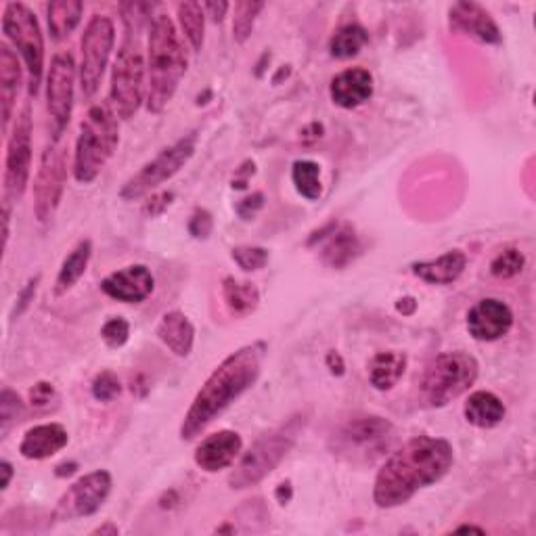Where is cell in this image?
<instances>
[{"label": "cell", "mask_w": 536, "mask_h": 536, "mask_svg": "<svg viewBox=\"0 0 536 536\" xmlns=\"http://www.w3.org/2000/svg\"><path fill=\"white\" fill-rule=\"evenodd\" d=\"M266 346L262 342L243 346L222 361L204 386L195 394L181 423V438L193 440L204 432L218 415L225 413L235 400L248 392L260 377Z\"/></svg>", "instance_id": "2"}, {"label": "cell", "mask_w": 536, "mask_h": 536, "mask_svg": "<svg viewBox=\"0 0 536 536\" xmlns=\"http://www.w3.org/2000/svg\"><path fill=\"white\" fill-rule=\"evenodd\" d=\"M505 413L507 409L503 405V400L497 394L486 392V390H478L474 394H469V398L463 405V415L467 423H472V426L480 430L497 428L505 419Z\"/></svg>", "instance_id": "26"}, {"label": "cell", "mask_w": 536, "mask_h": 536, "mask_svg": "<svg viewBox=\"0 0 536 536\" xmlns=\"http://www.w3.org/2000/svg\"><path fill=\"white\" fill-rule=\"evenodd\" d=\"M172 199H174V193H155L153 197H149V201H145L143 214L149 218L160 216L172 204Z\"/></svg>", "instance_id": "43"}, {"label": "cell", "mask_w": 536, "mask_h": 536, "mask_svg": "<svg viewBox=\"0 0 536 536\" xmlns=\"http://www.w3.org/2000/svg\"><path fill=\"white\" fill-rule=\"evenodd\" d=\"M57 398V392L53 388V384L49 382H38L32 390H30V405L36 409H47L51 407V402Z\"/></svg>", "instance_id": "41"}, {"label": "cell", "mask_w": 536, "mask_h": 536, "mask_svg": "<svg viewBox=\"0 0 536 536\" xmlns=\"http://www.w3.org/2000/svg\"><path fill=\"white\" fill-rule=\"evenodd\" d=\"M187 51L174 21L160 13L151 19L147 42V109L162 114L187 74Z\"/></svg>", "instance_id": "3"}, {"label": "cell", "mask_w": 536, "mask_h": 536, "mask_svg": "<svg viewBox=\"0 0 536 536\" xmlns=\"http://www.w3.org/2000/svg\"><path fill=\"white\" fill-rule=\"evenodd\" d=\"M331 101L342 109H356L373 97V76L365 67H348L329 84Z\"/></svg>", "instance_id": "20"}, {"label": "cell", "mask_w": 536, "mask_h": 536, "mask_svg": "<svg viewBox=\"0 0 536 536\" xmlns=\"http://www.w3.org/2000/svg\"><path fill=\"white\" fill-rule=\"evenodd\" d=\"M480 375V365L472 354L463 350L442 352L423 371L419 400L423 407L440 409L472 390Z\"/></svg>", "instance_id": "6"}, {"label": "cell", "mask_w": 536, "mask_h": 536, "mask_svg": "<svg viewBox=\"0 0 536 536\" xmlns=\"http://www.w3.org/2000/svg\"><path fill=\"white\" fill-rule=\"evenodd\" d=\"M407 371V354L405 352H377L369 363V382L375 390L386 392L392 390L402 375Z\"/></svg>", "instance_id": "27"}, {"label": "cell", "mask_w": 536, "mask_h": 536, "mask_svg": "<svg viewBox=\"0 0 536 536\" xmlns=\"http://www.w3.org/2000/svg\"><path fill=\"white\" fill-rule=\"evenodd\" d=\"M76 61L70 51H61L53 57L47 76V111L51 120L53 143H59L63 132L72 120Z\"/></svg>", "instance_id": "13"}, {"label": "cell", "mask_w": 536, "mask_h": 536, "mask_svg": "<svg viewBox=\"0 0 536 536\" xmlns=\"http://www.w3.org/2000/svg\"><path fill=\"white\" fill-rule=\"evenodd\" d=\"M3 32L15 51L24 57L28 70V93L36 97L44 74V38L34 11L24 3H7Z\"/></svg>", "instance_id": "8"}, {"label": "cell", "mask_w": 536, "mask_h": 536, "mask_svg": "<svg viewBox=\"0 0 536 536\" xmlns=\"http://www.w3.org/2000/svg\"><path fill=\"white\" fill-rule=\"evenodd\" d=\"M392 423L379 415H356L333 432L331 451L333 455L354 459L377 457L392 436Z\"/></svg>", "instance_id": "11"}, {"label": "cell", "mask_w": 536, "mask_h": 536, "mask_svg": "<svg viewBox=\"0 0 536 536\" xmlns=\"http://www.w3.org/2000/svg\"><path fill=\"white\" fill-rule=\"evenodd\" d=\"M21 415H24V402L13 390L5 388L0 394V434H3V438L21 419Z\"/></svg>", "instance_id": "36"}, {"label": "cell", "mask_w": 536, "mask_h": 536, "mask_svg": "<svg viewBox=\"0 0 536 536\" xmlns=\"http://www.w3.org/2000/svg\"><path fill=\"white\" fill-rule=\"evenodd\" d=\"M114 44H116L114 21L105 15L91 17L80 40L82 59L78 65V80L84 99H93L97 95L111 51H114Z\"/></svg>", "instance_id": "9"}, {"label": "cell", "mask_w": 536, "mask_h": 536, "mask_svg": "<svg viewBox=\"0 0 536 536\" xmlns=\"http://www.w3.org/2000/svg\"><path fill=\"white\" fill-rule=\"evenodd\" d=\"M160 342L174 354V356H185L191 354L193 344H195V327L189 321V317L181 310H170L160 319L158 327H155Z\"/></svg>", "instance_id": "23"}, {"label": "cell", "mask_w": 536, "mask_h": 536, "mask_svg": "<svg viewBox=\"0 0 536 536\" xmlns=\"http://www.w3.org/2000/svg\"><path fill=\"white\" fill-rule=\"evenodd\" d=\"M118 120L109 103H97L88 109L74 149V178L80 185H91L114 158L120 145Z\"/></svg>", "instance_id": "4"}, {"label": "cell", "mask_w": 536, "mask_h": 536, "mask_svg": "<svg viewBox=\"0 0 536 536\" xmlns=\"http://www.w3.org/2000/svg\"><path fill=\"white\" fill-rule=\"evenodd\" d=\"M195 149H197V132H189L176 143H172L170 147L162 149L137 174L128 178L126 185L120 191V197L126 201H134L155 191L162 183L170 181L172 176H176L191 162Z\"/></svg>", "instance_id": "10"}, {"label": "cell", "mask_w": 536, "mask_h": 536, "mask_svg": "<svg viewBox=\"0 0 536 536\" xmlns=\"http://www.w3.org/2000/svg\"><path fill=\"white\" fill-rule=\"evenodd\" d=\"M453 465L455 449L449 440L415 436L394 451L377 472L373 501L379 509L405 505L419 490L440 482Z\"/></svg>", "instance_id": "1"}, {"label": "cell", "mask_w": 536, "mask_h": 536, "mask_svg": "<svg viewBox=\"0 0 536 536\" xmlns=\"http://www.w3.org/2000/svg\"><path fill=\"white\" fill-rule=\"evenodd\" d=\"M306 415L298 413L294 417H289L281 426L264 432L248 451H245L235 465L233 474L229 478V484L233 490H243L252 488L260 484L266 476H271L279 463L292 453L296 446L304 426H306Z\"/></svg>", "instance_id": "5"}, {"label": "cell", "mask_w": 536, "mask_h": 536, "mask_svg": "<svg viewBox=\"0 0 536 536\" xmlns=\"http://www.w3.org/2000/svg\"><path fill=\"white\" fill-rule=\"evenodd\" d=\"M0 472H3V484H0V488L7 490L11 484V478H13V465L9 461H3L0 463Z\"/></svg>", "instance_id": "48"}, {"label": "cell", "mask_w": 536, "mask_h": 536, "mask_svg": "<svg viewBox=\"0 0 536 536\" xmlns=\"http://www.w3.org/2000/svg\"><path fill=\"white\" fill-rule=\"evenodd\" d=\"M93 256V243L91 239H82L76 243V248L65 256L59 275L55 281V294H65L70 292V289L84 277L88 262H91Z\"/></svg>", "instance_id": "28"}, {"label": "cell", "mask_w": 536, "mask_h": 536, "mask_svg": "<svg viewBox=\"0 0 536 536\" xmlns=\"http://www.w3.org/2000/svg\"><path fill=\"white\" fill-rule=\"evenodd\" d=\"M327 365H329L331 373H338V375L344 373V363H342V356L338 352H329L327 354Z\"/></svg>", "instance_id": "47"}, {"label": "cell", "mask_w": 536, "mask_h": 536, "mask_svg": "<svg viewBox=\"0 0 536 536\" xmlns=\"http://www.w3.org/2000/svg\"><path fill=\"white\" fill-rule=\"evenodd\" d=\"M153 289L155 279L145 264L124 266L101 281V292L122 304L145 302L153 294Z\"/></svg>", "instance_id": "17"}, {"label": "cell", "mask_w": 536, "mask_h": 536, "mask_svg": "<svg viewBox=\"0 0 536 536\" xmlns=\"http://www.w3.org/2000/svg\"><path fill=\"white\" fill-rule=\"evenodd\" d=\"M67 183V153L59 143L44 149L34 178V214L38 222L47 225L59 210Z\"/></svg>", "instance_id": "14"}, {"label": "cell", "mask_w": 536, "mask_h": 536, "mask_svg": "<svg viewBox=\"0 0 536 536\" xmlns=\"http://www.w3.org/2000/svg\"><path fill=\"white\" fill-rule=\"evenodd\" d=\"M130 338V325L126 319L122 317H114L109 319L103 327H101V340L105 342L107 348H122Z\"/></svg>", "instance_id": "39"}, {"label": "cell", "mask_w": 536, "mask_h": 536, "mask_svg": "<svg viewBox=\"0 0 536 536\" xmlns=\"http://www.w3.org/2000/svg\"><path fill=\"white\" fill-rule=\"evenodd\" d=\"M457 530H459V532H467V530H469V532H484L482 528H476V526H461V528H457Z\"/></svg>", "instance_id": "52"}, {"label": "cell", "mask_w": 536, "mask_h": 536, "mask_svg": "<svg viewBox=\"0 0 536 536\" xmlns=\"http://www.w3.org/2000/svg\"><path fill=\"white\" fill-rule=\"evenodd\" d=\"M21 63L7 42L0 44V101H3V132H9L13 107L21 88Z\"/></svg>", "instance_id": "24"}, {"label": "cell", "mask_w": 536, "mask_h": 536, "mask_svg": "<svg viewBox=\"0 0 536 536\" xmlns=\"http://www.w3.org/2000/svg\"><path fill=\"white\" fill-rule=\"evenodd\" d=\"M449 24L453 32L465 34L484 44H501L503 40L493 15L478 3H455L449 9Z\"/></svg>", "instance_id": "18"}, {"label": "cell", "mask_w": 536, "mask_h": 536, "mask_svg": "<svg viewBox=\"0 0 536 536\" xmlns=\"http://www.w3.org/2000/svg\"><path fill=\"white\" fill-rule=\"evenodd\" d=\"M292 183L296 187V191L308 199L315 201L321 197L323 193V185H321V166L312 160H298L292 166Z\"/></svg>", "instance_id": "33"}, {"label": "cell", "mask_w": 536, "mask_h": 536, "mask_svg": "<svg viewBox=\"0 0 536 536\" xmlns=\"http://www.w3.org/2000/svg\"><path fill=\"white\" fill-rule=\"evenodd\" d=\"M513 312L497 298H484L467 312V331L478 342H497L511 331Z\"/></svg>", "instance_id": "16"}, {"label": "cell", "mask_w": 536, "mask_h": 536, "mask_svg": "<svg viewBox=\"0 0 536 536\" xmlns=\"http://www.w3.org/2000/svg\"><path fill=\"white\" fill-rule=\"evenodd\" d=\"M222 300L235 317H248L260 304V292L254 283L225 277L222 279Z\"/></svg>", "instance_id": "30"}, {"label": "cell", "mask_w": 536, "mask_h": 536, "mask_svg": "<svg viewBox=\"0 0 536 536\" xmlns=\"http://www.w3.org/2000/svg\"><path fill=\"white\" fill-rule=\"evenodd\" d=\"M93 534H114V536H118L120 534V528L116 526V524H105V526H99L97 530H93Z\"/></svg>", "instance_id": "51"}, {"label": "cell", "mask_w": 536, "mask_h": 536, "mask_svg": "<svg viewBox=\"0 0 536 536\" xmlns=\"http://www.w3.org/2000/svg\"><path fill=\"white\" fill-rule=\"evenodd\" d=\"M262 206H264V195H262V193H254L252 197H248V199H243V201H241V204L237 206V212H239L241 218L250 220Z\"/></svg>", "instance_id": "44"}, {"label": "cell", "mask_w": 536, "mask_h": 536, "mask_svg": "<svg viewBox=\"0 0 536 536\" xmlns=\"http://www.w3.org/2000/svg\"><path fill=\"white\" fill-rule=\"evenodd\" d=\"M76 469H78L76 463H63V465H57V472L55 474L59 478H65V476H72L76 472Z\"/></svg>", "instance_id": "50"}, {"label": "cell", "mask_w": 536, "mask_h": 536, "mask_svg": "<svg viewBox=\"0 0 536 536\" xmlns=\"http://www.w3.org/2000/svg\"><path fill=\"white\" fill-rule=\"evenodd\" d=\"M277 499H279L281 505H285L289 499H292V484H289V482L279 484V488H277Z\"/></svg>", "instance_id": "49"}, {"label": "cell", "mask_w": 536, "mask_h": 536, "mask_svg": "<svg viewBox=\"0 0 536 536\" xmlns=\"http://www.w3.org/2000/svg\"><path fill=\"white\" fill-rule=\"evenodd\" d=\"M176 17L178 24H181V30L191 44L193 53H199L201 47H204V30H206V13L204 7L199 3H193V0H187V3H178L176 5Z\"/></svg>", "instance_id": "31"}, {"label": "cell", "mask_w": 536, "mask_h": 536, "mask_svg": "<svg viewBox=\"0 0 536 536\" xmlns=\"http://www.w3.org/2000/svg\"><path fill=\"white\" fill-rule=\"evenodd\" d=\"M243 440L233 430H220L201 440L195 449V465L204 469L206 474H216L220 469H227L241 455Z\"/></svg>", "instance_id": "19"}, {"label": "cell", "mask_w": 536, "mask_h": 536, "mask_svg": "<svg viewBox=\"0 0 536 536\" xmlns=\"http://www.w3.org/2000/svg\"><path fill=\"white\" fill-rule=\"evenodd\" d=\"M67 442H70V436L61 423H42L24 434L19 442V453L24 459L42 461L63 451Z\"/></svg>", "instance_id": "22"}, {"label": "cell", "mask_w": 536, "mask_h": 536, "mask_svg": "<svg viewBox=\"0 0 536 536\" xmlns=\"http://www.w3.org/2000/svg\"><path fill=\"white\" fill-rule=\"evenodd\" d=\"M13 130L7 141V158H5V201L15 204L24 197L30 174H32V111L30 103L15 116Z\"/></svg>", "instance_id": "12"}, {"label": "cell", "mask_w": 536, "mask_h": 536, "mask_svg": "<svg viewBox=\"0 0 536 536\" xmlns=\"http://www.w3.org/2000/svg\"><path fill=\"white\" fill-rule=\"evenodd\" d=\"M467 266V256L461 250H451L436 260H423L411 264V271L421 281L432 285H451L455 283Z\"/></svg>", "instance_id": "25"}, {"label": "cell", "mask_w": 536, "mask_h": 536, "mask_svg": "<svg viewBox=\"0 0 536 536\" xmlns=\"http://www.w3.org/2000/svg\"><path fill=\"white\" fill-rule=\"evenodd\" d=\"M262 9H264V3H250V0H245V3L235 5V17H233V38H235V42L243 44L245 40L252 36L254 26H256V19H258Z\"/></svg>", "instance_id": "34"}, {"label": "cell", "mask_w": 536, "mask_h": 536, "mask_svg": "<svg viewBox=\"0 0 536 536\" xmlns=\"http://www.w3.org/2000/svg\"><path fill=\"white\" fill-rule=\"evenodd\" d=\"M84 5L80 0H57L47 7L49 32L55 42L70 38L72 32L80 26Z\"/></svg>", "instance_id": "29"}, {"label": "cell", "mask_w": 536, "mask_h": 536, "mask_svg": "<svg viewBox=\"0 0 536 536\" xmlns=\"http://www.w3.org/2000/svg\"><path fill=\"white\" fill-rule=\"evenodd\" d=\"M317 239H325L321 260L329 268H344L361 252V241L350 225H335V222H331V225L321 231V235L315 233L310 243H315Z\"/></svg>", "instance_id": "21"}, {"label": "cell", "mask_w": 536, "mask_h": 536, "mask_svg": "<svg viewBox=\"0 0 536 536\" xmlns=\"http://www.w3.org/2000/svg\"><path fill=\"white\" fill-rule=\"evenodd\" d=\"M369 42V34L363 26L350 24L340 28L329 40V53L335 59H352L363 51L365 44Z\"/></svg>", "instance_id": "32"}, {"label": "cell", "mask_w": 536, "mask_h": 536, "mask_svg": "<svg viewBox=\"0 0 536 536\" xmlns=\"http://www.w3.org/2000/svg\"><path fill=\"white\" fill-rule=\"evenodd\" d=\"M91 392H93L95 400H99V402H111V400H116L122 394V384H120V379H118L116 373L101 371L93 379Z\"/></svg>", "instance_id": "38"}, {"label": "cell", "mask_w": 536, "mask_h": 536, "mask_svg": "<svg viewBox=\"0 0 536 536\" xmlns=\"http://www.w3.org/2000/svg\"><path fill=\"white\" fill-rule=\"evenodd\" d=\"M212 229H214L212 214L208 210H204V208H197L189 218V233L195 239H208Z\"/></svg>", "instance_id": "40"}, {"label": "cell", "mask_w": 536, "mask_h": 536, "mask_svg": "<svg viewBox=\"0 0 536 536\" xmlns=\"http://www.w3.org/2000/svg\"><path fill=\"white\" fill-rule=\"evenodd\" d=\"M526 266V258L520 250L516 248H507L501 254L495 256V260L490 262V273L497 279H513L518 277Z\"/></svg>", "instance_id": "35"}, {"label": "cell", "mask_w": 536, "mask_h": 536, "mask_svg": "<svg viewBox=\"0 0 536 536\" xmlns=\"http://www.w3.org/2000/svg\"><path fill=\"white\" fill-rule=\"evenodd\" d=\"M147 61L139 40V32L126 30L118 57L111 67L109 105L120 120H130L137 114L145 97Z\"/></svg>", "instance_id": "7"}, {"label": "cell", "mask_w": 536, "mask_h": 536, "mask_svg": "<svg viewBox=\"0 0 536 536\" xmlns=\"http://www.w3.org/2000/svg\"><path fill=\"white\" fill-rule=\"evenodd\" d=\"M38 283H40V275H36L34 279H30V281L26 283V287L21 289L19 296H17L15 310H13V319L19 317V315H24L26 308L30 306V302L34 300V296H36V292H38Z\"/></svg>", "instance_id": "42"}, {"label": "cell", "mask_w": 536, "mask_h": 536, "mask_svg": "<svg viewBox=\"0 0 536 536\" xmlns=\"http://www.w3.org/2000/svg\"><path fill=\"white\" fill-rule=\"evenodd\" d=\"M201 7H204L206 17H210L214 21V24H220V21L227 17V11L231 9V5L229 3H222V0H220V3H204Z\"/></svg>", "instance_id": "45"}, {"label": "cell", "mask_w": 536, "mask_h": 536, "mask_svg": "<svg viewBox=\"0 0 536 536\" xmlns=\"http://www.w3.org/2000/svg\"><path fill=\"white\" fill-rule=\"evenodd\" d=\"M231 258L245 273H256L262 271L271 256H268V250L258 248V245H239V248H233Z\"/></svg>", "instance_id": "37"}, {"label": "cell", "mask_w": 536, "mask_h": 536, "mask_svg": "<svg viewBox=\"0 0 536 536\" xmlns=\"http://www.w3.org/2000/svg\"><path fill=\"white\" fill-rule=\"evenodd\" d=\"M111 486H114V480H111V474L105 472V469H97V472L78 478L57 501L53 513L55 520L70 522L78 518L95 516L107 501Z\"/></svg>", "instance_id": "15"}, {"label": "cell", "mask_w": 536, "mask_h": 536, "mask_svg": "<svg viewBox=\"0 0 536 536\" xmlns=\"http://www.w3.org/2000/svg\"><path fill=\"white\" fill-rule=\"evenodd\" d=\"M396 310L398 312H402V315H405V317H411L413 315V312L417 310V302H415V298H400L398 302H396Z\"/></svg>", "instance_id": "46"}]
</instances>
